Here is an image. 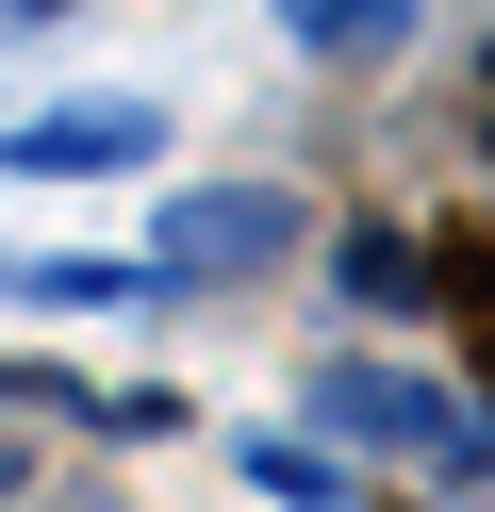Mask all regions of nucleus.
I'll return each instance as SVG.
<instances>
[{"instance_id": "1", "label": "nucleus", "mask_w": 495, "mask_h": 512, "mask_svg": "<svg viewBox=\"0 0 495 512\" xmlns=\"http://www.w3.org/2000/svg\"><path fill=\"white\" fill-rule=\"evenodd\" d=\"M347 298H413V248H396V232H347Z\"/></svg>"}, {"instance_id": "2", "label": "nucleus", "mask_w": 495, "mask_h": 512, "mask_svg": "<svg viewBox=\"0 0 495 512\" xmlns=\"http://www.w3.org/2000/svg\"><path fill=\"white\" fill-rule=\"evenodd\" d=\"M0 496H17V446H0Z\"/></svg>"}]
</instances>
